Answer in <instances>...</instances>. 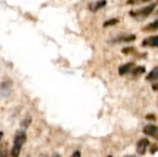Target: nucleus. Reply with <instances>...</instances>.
<instances>
[{
    "label": "nucleus",
    "instance_id": "obj_22",
    "mask_svg": "<svg viewBox=\"0 0 158 157\" xmlns=\"http://www.w3.org/2000/svg\"><path fill=\"white\" fill-rule=\"evenodd\" d=\"M143 2H148V1H150V0H142Z\"/></svg>",
    "mask_w": 158,
    "mask_h": 157
},
{
    "label": "nucleus",
    "instance_id": "obj_5",
    "mask_svg": "<svg viewBox=\"0 0 158 157\" xmlns=\"http://www.w3.org/2000/svg\"><path fill=\"white\" fill-rule=\"evenodd\" d=\"M106 5V0H100L96 3H92L89 5V8L91 11L93 12H96L97 10H99L100 8L104 7Z\"/></svg>",
    "mask_w": 158,
    "mask_h": 157
},
{
    "label": "nucleus",
    "instance_id": "obj_17",
    "mask_svg": "<svg viewBox=\"0 0 158 157\" xmlns=\"http://www.w3.org/2000/svg\"><path fill=\"white\" fill-rule=\"evenodd\" d=\"M134 51V48L133 47H127V48H124L123 50H122V52L124 53V54H131V53H132Z\"/></svg>",
    "mask_w": 158,
    "mask_h": 157
},
{
    "label": "nucleus",
    "instance_id": "obj_15",
    "mask_svg": "<svg viewBox=\"0 0 158 157\" xmlns=\"http://www.w3.org/2000/svg\"><path fill=\"white\" fill-rule=\"evenodd\" d=\"M118 19H108L106 20L105 23H104V27H109V26H113V25H116L117 23H118Z\"/></svg>",
    "mask_w": 158,
    "mask_h": 157
},
{
    "label": "nucleus",
    "instance_id": "obj_16",
    "mask_svg": "<svg viewBox=\"0 0 158 157\" xmlns=\"http://www.w3.org/2000/svg\"><path fill=\"white\" fill-rule=\"evenodd\" d=\"M31 118H25L22 122H21V127H23V128H28L29 126H30V124H31Z\"/></svg>",
    "mask_w": 158,
    "mask_h": 157
},
{
    "label": "nucleus",
    "instance_id": "obj_12",
    "mask_svg": "<svg viewBox=\"0 0 158 157\" xmlns=\"http://www.w3.org/2000/svg\"><path fill=\"white\" fill-rule=\"evenodd\" d=\"M145 73V68L143 67V66H140V67H136L133 70H132V74L137 76V75H142Z\"/></svg>",
    "mask_w": 158,
    "mask_h": 157
},
{
    "label": "nucleus",
    "instance_id": "obj_20",
    "mask_svg": "<svg viewBox=\"0 0 158 157\" xmlns=\"http://www.w3.org/2000/svg\"><path fill=\"white\" fill-rule=\"evenodd\" d=\"M71 157H81V153H80L79 151H76V152L71 155Z\"/></svg>",
    "mask_w": 158,
    "mask_h": 157
},
{
    "label": "nucleus",
    "instance_id": "obj_27",
    "mask_svg": "<svg viewBox=\"0 0 158 157\" xmlns=\"http://www.w3.org/2000/svg\"><path fill=\"white\" fill-rule=\"evenodd\" d=\"M157 13H158V11H157Z\"/></svg>",
    "mask_w": 158,
    "mask_h": 157
},
{
    "label": "nucleus",
    "instance_id": "obj_14",
    "mask_svg": "<svg viewBox=\"0 0 158 157\" xmlns=\"http://www.w3.org/2000/svg\"><path fill=\"white\" fill-rule=\"evenodd\" d=\"M11 85H12V83L10 81H3L0 84V90L1 91H7V90H9Z\"/></svg>",
    "mask_w": 158,
    "mask_h": 157
},
{
    "label": "nucleus",
    "instance_id": "obj_24",
    "mask_svg": "<svg viewBox=\"0 0 158 157\" xmlns=\"http://www.w3.org/2000/svg\"><path fill=\"white\" fill-rule=\"evenodd\" d=\"M157 139H158V135H157Z\"/></svg>",
    "mask_w": 158,
    "mask_h": 157
},
{
    "label": "nucleus",
    "instance_id": "obj_9",
    "mask_svg": "<svg viewBox=\"0 0 158 157\" xmlns=\"http://www.w3.org/2000/svg\"><path fill=\"white\" fill-rule=\"evenodd\" d=\"M147 81H156L158 80V67L155 68L147 76H146Z\"/></svg>",
    "mask_w": 158,
    "mask_h": 157
},
{
    "label": "nucleus",
    "instance_id": "obj_11",
    "mask_svg": "<svg viewBox=\"0 0 158 157\" xmlns=\"http://www.w3.org/2000/svg\"><path fill=\"white\" fill-rule=\"evenodd\" d=\"M158 29V19H156V21L149 23L145 28H143V31H154V30H157Z\"/></svg>",
    "mask_w": 158,
    "mask_h": 157
},
{
    "label": "nucleus",
    "instance_id": "obj_18",
    "mask_svg": "<svg viewBox=\"0 0 158 157\" xmlns=\"http://www.w3.org/2000/svg\"><path fill=\"white\" fill-rule=\"evenodd\" d=\"M158 151V146L156 144H153L152 145V147H151V150H150V152H151V154H155L156 152H157Z\"/></svg>",
    "mask_w": 158,
    "mask_h": 157
},
{
    "label": "nucleus",
    "instance_id": "obj_25",
    "mask_svg": "<svg viewBox=\"0 0 158 157\" xmlns=\"http://www.w3.org/2000/svg\"><path fill=\"white\" fill-rule=\"evenodd\" d=\"M55 157H58V156H55Z\"/></svg>",
    "mask_w": 158,
    "mask_h": 157
},
{
    "label": "nucleus",
    "instance_id": "obj_1",
    "mask_svg": "<svg viewBox=\"0 0 158 157\" xmlns=\"http://www.w3.org/2000/svg\"><path fill=\"white\" fill-rule=\"evenodd\" d=\"M156 4H152L150 6H147L140 9L139 11H136V13H134L133 11H131V15L132 17H146V16L150 15L154 11V9L156 8Z\"/></svg>",
    "mask_w": 158,
    "mask_h": 157
},
{
    "label": "nucleus",
    "instance_id": "obj_4",
    "mask_svg": "<svg viewBox=\"0 0 158 157\" xmlns=\"http://www.w3.org/2000/svg\"><path fill=\"white\" fill-rule=\"evenodd\" d=\"M143 46H152V47H158V35L152 36L144 39L143 41Z\"/></svg>",
    "mask_w": 158,
    "mask_h": 157
},
{
    "label": "nucleus",
    "instance_id": "obj_7",
    "mask_svg": "<svg viewBox=\"0 0 158 157\" xmlns=\"http://www.w3.org/2000/svg\"><path fill=\"white\" fill-rule=\"evenodd\" d=\"M133 66H134V63H133V62L127 63V64H125V65L120 66L119 68H118V73H119V75H125L126 73H128V72L131 69V68H132Z\"/></svg>",
    "mask_w": 158,
    "mask_h": 157
},
{
    "label": "nucleus",
    "instance_id": "obj_2",
    "mask_svg": "<svg viewBox=\"0 0 158 157\" xmlns=\"http://www.w3.org/2000/svg\"><path fill=\"white\" fill-rule=\"evenodd\" d=\"M25 142H26V134H25V132L22 131V130L17 131V134H16L15 139H14V145L21 148V146L25 143Z\"/></svg>",
    "mask_w": 158,
    "mask_h": 157
},
{
    "label": "nucleus",
    "instance_id": "obj_21",
    "mask_svg": "<svg viewBox=\"0 0 158 157\" xmlns=\"http://www.w3.org/2000/svg\"><path fill=\"white\" fill-rule=\"evenodd\" d=\"M2 138H3V132H0V143H1Z\"/></svg>",
    "mask_w": 158,
    "mask_h": 157
},
{
    "label": "nucleus",
    "instance_id": "obj_8",
    "mask_svg": "<svg viewBox=\"0 0 158 157\" xmlns=\"http://www.w3.org/2000/svg\"><path fill=\"white\" fill-rule=\"evenodd\" d=\"M136 39V36L134 34H130V35H124V36H120L118 37L115 42H125V43H129V42H132Z\"/></svg>",
    "mask_w": 158,
    "mask_h": 157
},
{
    "label": "nucleus",
    "instance_id": "obj_13",
    "mask_svg": "<svg viewBox=\"0 0 158 157\" xmlns=\"http://www.w3.org/2000/svg\"><path fill=\"white\" fill-rule=\"evenodd\" d=\"M19 154H20V147L13 145V147L11 149V153H10L11 157H19Z\"/></svg>",
    "mask_w": 158,
    "mask_h": 157
},
{
    "label": "nucleus",
    "instance_id": "obj_10",
    "mask_svg": "<svg viewBox=\"0 0 158 157\" xmlns=\"http://www.w3.org/2000/svg\"><path fill=\"white\" fill-rule=\"evenodd\" d=\"M0 157H8L6 143H0Z\"/></svg>",
    "mask_w": 158,
    "mask_h": 157
},
{
    "label": "nucleus",
    "instance_id": "obj_3",
    "mask_svg": "<svg viewBox=\"0 0 158 157\" xmlns=\"http://www.w3.org/2000/svg\"><path fill=\"white\" fill-rule=\"evenodd\" d=\"M149 144H150V143H149L148 139H142V140H140L138 144H137V153L139 155H144Z\"/></svg>",
    "mask_w": 158,
    "mask_h": 157
},
{
    "label": "nucleus",
    "instance_id": "obj_23",
    "mask_svg": "<svg viewBox=\"0 0 158 157\" xmlns=\"http://www.w3.org/2000/svg\"><path fill=\"white\" fill-rule=\"evenodd\" d=\"M125 157H134V156H125Z\"/></svg>",
    "mask_w": 158,
    "mask_h": 157
},
{
    "label": "nucleus",
    "instance_id": "obj_19",
    "mask_svg": "<svg viewBox=\"0 0 158 157\" xmlns=\"http://www.w3.org/2000/svg\"><path fill=\"white\" fill-rule=\"evenodd\" d=\"M146 119L148 120H156V116L154 114H150L146 116Z\"/></svg>",
    "mask_w": 158,
    "mask_h": 157
},
{
    "label": "nucleus",
    "instance_id": "obj_26",
    "mask_svg": "<svg viewBox=\"0 0 158 157\" xmlns=\"http://www.w3.org/2000/svg\"><path fill=\"white\" fill-rule=\"evenodd\" d=\"M108 157H112V156H108Z\"/></svg>",
    "mask_w": 158,
    "mask_h": 157
},
{
    "label": "nucleus",
    "instance_id": "obj_6",
    "mask_svg": "<svg viewBox=\"0 0 158 157\" xmlns=\"http://www.w3.org/2000/svg\"><path fill=\"white\" fill-rule=\"evenodd\" d=\"M158 132V129L155 125H147L143 129V133L148 136H156V134Z\"/></svg>",
    "mask_w": 158,
    "mask_h": 157
}]
</instances>
